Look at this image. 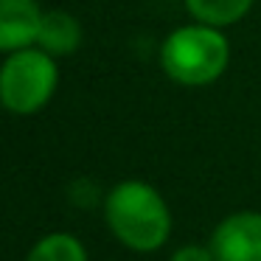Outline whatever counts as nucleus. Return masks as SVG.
Here are the masks:
<instances>
[{"instance_id": "f257e3e1", "label": "nucleus", "mask_w": 261, "mask_h": 261, "mask_svg": "<svg viewBox=\"0 0 261 261\" xmlns=\"http://www.w3.org/2000/svg\"><path fill=\"white\" fill-rule=\"evenodd\" d=\"M104 222L132 253H158L171 236V208L146 180H121L104 197Z\"/></svg>"}, {"instance_id": "f03ea898", "label": "nucleus", "mask_w": 261, "mask_h": 261, "mask_svg": "<svg viewBox=\"0 0 261 261\" xmlns=\"http://www.w3.org/2000/svg\"><path fill=\"white\" fill-rule=\"evenodd\" d=\"M160 70L174 85L208 87L225 76L230 65V40L225 29L191 23L169 31L160 42Z\"/></svg>"}, {"instance_id": "7ed1b4c3", "label": "nucleus", "mask_w": 261, "mask_h": 261, "mask_svg": "<svg viewBox=\"0 0 261 261\" xmlns=\"http://www.w3.org/2000/svg\"><path fill=\"white\" fill-rule=\"evenodd\" d=\"M59 87V65L42 48H20L0 62V107L12 115H37Z\"/></svg>"}, {"instance_id": "20e7f679", "label": "nucleus", "mask_w": 261, "mask_h": 261, "mask_svg": "<svg viewBox=\"0 0 261 261\" xmlns=\"http://www.w3.org/2000/svg\"><path fill=\"white\" fill-rule=\"evenodd\" d=\"M216 261H261V211H233L208 242Z\"/></svg>"}, {"instance_id": "39448f33", "label": "nucleus", "mask_w": 261, "mask_h": 261, "mask_svg": "<svg viewBox=\"0 0 261 261\" xmlns=\"http://www.w3.org/2000/svg\"><path fill=\"white\" fill-rule=\"evenodd\" d=\"M45 9L37 0H0V54H14L37 42Z\"/></svg>"}, {"instance_id": "423d86ee", "label": "nucleus", "mask_w": 261, "mask_h": 261, "mask_svg": "<svg viewBox=\"0 0 261 261\" xmlns=\"http://www.w3.org/2000/svg\"><path fill=\"white\" fill-rule=\"evenodd\" d=\"M37 48H42L45 54H51L54 59L70 57L79 51L82 45V23L76 14L65 12V9H51L42 12L40 31H37Z\"/></svg>"}, {"instance_id": "0eeeda50", "label": "nucleus", "mask_w": 261, "mask_h": 261, "mask_svg": "<svg viewBox=\"0 0 261 261\" xmlns=\"http://www.w3.org/2000/svg\"><path fill=\"white\" fill-rule=\"evenodd\" d=\"M182 3H186V12L194 17V23L227 29L247 17L255 0H182Z\"/></svg>"}, {"instance_id": "6e6552de", "label": "nucleus", "mask_w": 261, "mask_h": 261, "mask_svg": "<svg viewBox=\"0 0 261 261\" xmlns=\"http://www.w3.org/2000/svg\"><path fill=\"white\" fill-rule=\"evenodd\" d=\"M25 261H90V253L76 233L54 230L31 244Z\"/></svg>"}, {"instance_id": "1a4fd4ad", "label": "nucleus", "mask_w": 261, "mask_h": 261, "mask_svg": "<svg viewBox=\"0 0 261 261\" xmlns=\"http://www.w3.org/2000/svg\"><path fill=\"white\" fill-rule=\"evenodd\" d=\"M169 261H216L208 244H182L169 255Z\"/></svg>"}]
</instances>
